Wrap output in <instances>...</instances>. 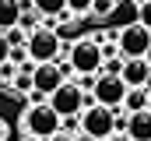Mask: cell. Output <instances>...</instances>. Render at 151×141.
<instances>
[{
	"label": "cell",
	"mask_w": 151,
	"mask_h": 141,
	"mask_svg": "<svg viewBox=\"0 0 151 141\" xmlns=\"http://www.w3.org/2000/svg\"><path fill=\"white\" fill-rule=\"evenodd\" d=\"M21 131L32 134V138H42V141H46L49 134L60 131V113L46 102V99H42V102H28L25 113H21Z\"/></svg>",
	"instance_id": "obj_1"
},
{
	"label": "cell",
	"mask_w": 151,
	"mask_h": 141,
	"mask_svg": "<svg viewBox=\"0 0 151 141\" xmlns=\"http://www.w3.org/2000/svg\"><path fill=\"white\" fill-rule=\"evenodd\" d=\"M67 60H70L74 74H99L102 70V46H99V39L81 35L77 42L67 46Z\"/></svg>",
	"instance_id": "obj_2"
},
{
	"label": "cell",
	"mask_w": 151,
	"mask_h": 141,
	"mask_svg": "<svg viewBox=\"0 0 151 141\" xmlns=\"http://www.w3.org/2000/svg\"><path fill=\"white\" fill-rule=\"evenodd\" d=\"M25 49H28V57H32L35 64H42V60H60L63 42H60V35H56V28H53V25H39V28H32V32H28Z\"/></svg>",
	"instance_id": "obj_3"
},
{
	"label": "cell",
	"mask_w": 151,
	"mask_h": 141,
	"mask_svg": "<svg viewBox=\"0 0 151 141\" xmlns=\"http://www.w3.org/2000/svg\"><path fill=\"white\" fill-rule=\"evenodd\" d=\"M81 131L91 134V138H99V141H106L116 131V109H109V106H102V102L84 106L81 109Z\"/></svg>",
	"instance_id": "obj_4"
},
{
	"label": "cell",
	"mask_w": 151,
	"mask_h": 141,
	"mask_svg": "<svg viewBox=\"0 0 151 141\" xmlns=\"http://www.w3.org/2000/svg\"><path fill=\"white\" fill-rule=\"evenodd\" d=\"M84 95H88V92H84L77 81L63 78V81H60V85L46 95V102L53 106L60 116H70V113H81V109H84Z\"/></svg>",
	"instance_id": "obj_5"
},
{
	"label": "cell",
	"mask_w": 151,
	"mask_h": 141,
	"mask_svg": "<svg viewBox=\"0 0 151 141\" xmlns=\"http://www.w3.org/2000/svg\"><path fill=\"white\" fill-rule=\"evenodd\" d=\"M116 46H119V57H144L151 46V28H144L141 21L123 25L116 32Z\"/></svg>",
	"instance_id": "obj_6"
},
{
	"label": "cell",
	"mask_w": 151,
	"mask_h": 141,
	"mask_svg": "<svg viewBox=\"0 0 151 141\" xmlns=\"http://www.w3.org/2000/svg\"><path fill=\"white\" fill-rule=\"evenodd\" d=\"M123 95H127V85H123V78L119 74H95V85H91V99L102 106H109V109H116V106L123 102Z\"/></svg>",
	"instance_id": "obj_7"
},
{
	"label": "cell",
	"mask_w": 151,
	"mask_h": 141,
	"mask_svg": "<svg viewBox=\"0 0 151 141\" xmlns=\"http://www.w3.org/2000/svg\"><path fill=\"white\" fill-rule=\"evenodd\" d=\"M60 81H63V70H60L56 60H42V64H35V70H32V88H35L39 95H49Z\"/></svg>",
	"instance_id": "obj_8"
},
{
	"label": "cell",
	"mask_w": 151,
	"mask_h": 141,
	"mask_svg": "<svg viewBox=\"0 0 151 141\" xmlns=\"http://www.w3.org/2000/svg\"><path fill=\"white\" fill-rule=\"evenodd\" d=\"M119 78H123L127 88H141V85H148V78H151V64L144 57H123Z\"/></svg>",
	"instance_id": "obj_9"
},
{
	"label": "cell",
	"mask_w": 151,
	"mask_h": 141,
	"mask_svg": "<svg viewBox=\"0 0 151 141\" xmlns=\"http://www.w3.org/2000/svg\"><path fill=\"white\" fill-rule=\"evenodd\" d=\"M127 134L134 141H151V106L137 109V113H127Z\"/></svg>",
	"instance_id": "obj_10"
},
{
	"label": "cell",
	"mask_w": 151,
	"mask_h": 141,
	"mask_svg": "<svg viewBox=\"0 0 151 141\" xmlns=\"http://www.w3.org/2000/svg\"><path fill=\"white\" fill-rule=\"evenodd\" d=\"M32 7H35L42 18H56V21H67V18H74V14L67 11V0H32Z\"/></svg>",
	"instance_id": "obj_11"
},
{
	"label": "cell",
	"mask_w": 151,
	"mask_h": 141,
	"mask_svg": "<svg viewBox=\"0 0 151 141\" xmlns=\"http://www.w3.org/2000/svg\"><path fill=\"white\" fill-rule=\"evenodd\" d=\"M148 106H151V92L141 85V88H127V95H123L119 109H127V113H137V109H148Z\"/></svg>",
	"instance_id": "obj_12"
},
{
	"label": "cell",
	"mask_w": 151,
	"mask_h": 141,
	"mask_svg": "<svg viewBox=\"0 0 151 141\" xmlns=\"http://www.w3.org/2000/svg\"><path fill=\"white\" fill-rule=\"evenodd\" d=\"M18 18H21V4L18 0H0V32L14 28Z\"/></svg>",
	"instance_id": "obj_13"
},
{
	"label": "cell",
	"mask_w": 151,
	"mask_h": 141,
	"mask_svg": "<svg viewBox=\"0 0 151 141\" xmlns=\"http://www.w3.org/2000/svg\"><path fill=\"white\" fill-rule=\"evenodd\" d=\"M109 18L119 21V28H123V25H134V21H137V4H134V0H116V7H113Z\"/></svg>",
	"instance_id": "obj_14"
},
{
	"label": "cell",
	"mask_w": 151,
	"mask_h": 141,
	"mask_svg": "<svg viewBox=\"0 0 151 141\" xmlns=\"http://www.w3.org/2000/svg\"><path fill=\"white\" fill-rule=\"evenodd\" d=\"M39 25H42V14H39L35 7H25V11H21V18H18V28L32 32V28H39Z\"/></svg>",
	"instance_id": "obj_15"
},
{
	"label": "cell",
	"mask_w": 151,
	"mask_h": 141,
	"mask_svg": "<svg viewBox=\"0 0 151 141\" xmlns=\"http://www.w3.org/2000/svg\"><path fill=\"white\" fill-rule=\"evenodd\" d=\"M116 0H91V18H109Z\"/></svg>",
	"instance_id": "obj_16"
},
{
	"label": "cell",
	"mask_w": 151,
	"mask_h": 141,
	"mask_svg": "<svg viewBox=\"0 0 151 141\" xmlns=\"http://www.w3.org/2000/svg\"><path fill=\"white\" fill-rule=\"evenodd\" d=\"M67 11L74 18H88L91 14V0H67Z\"/></svg>",
	"instance_id": "obj_17"
},
{
	"label": "cell",
	"mask_w": 151,
	"mask_h": 141,
	"mask_svg": "<svg viewBox=\"0 0 151 141\" xmlns=\"http://www.w3.org/2000/svg\"><path fill=\"white\" fill-rule=\"evenodd\" d=\"M7 42H11V46H25V39H28V32H25V28H18V25H14V28H7Z\"/></svg>",
	"instance_id": "obj_18"
},
{
	"label": "cell",
	"mask_w": 151,
	"mask_h": 141,
	"mask_svg": "<svg viewBox=\"0 0 151 141\" xmlns=\"http://www.w3.org/2000/svg\"><path fill=\"white\" fill-rule=\"evenodd\" d=\"M137 21H141L144 28H151V0H141V4H137Z\"/></svg>",
	"instance_id": "obj_19"
},
{
	"label": "cell",
	"mask_w": 151,
	"mask_h": 141,
	"mask_svg": "<svg viewBox=\"0 0 151 141\" xmlns=\"http://www.w3.org/2000/svg\"><path fill=\"white\" fill-rule=\"evenodd\" d=\"M14 74H18V64H11V60H4V64H0V81H4V88L11 85V78H14Z\"/></svg>",
	"instance_id": "obj_20"
},
{
	"label": "cell",
	"mask_w": 151,
	"mask_h": 141,
	"mask_svg": "<svg viewBox=\"0 0 151 141\" xmlns=\"http://www.w3.org/2000/svg\"><path fill=\"white\" fill-rule=\"evenodd\" d=\"M119 67H123L119 57H106V60H102V74H119Z\"/></svg>",
	"instance_id": "obj_21"
},
{
	"label": "cell",
	"mask_w": 151,
	"mask_h": 141,
	"mask_svg": "<svg viewBox=\"0 0 151 141\" xmlns=\"http://www.w3.org/2000/svg\"><path fill=\"white\" fill-rule=\"evenodd\" d=\"M7 57H11V42H7V35L0 32V64H4Z\"/></svg>",
	"instance_id": "obj_22"
},
{
	"label": "cell",
	"mask_w": 151,
	"mask_h": 141,
	"mask_svg": "<svg viewBox=\"0 0 151 141\" xmlns=\"http://www.w3.org/2000/svg\"><path fill=\"white\" fill-rule=\"evenodd\" d=\"M106 141H134V138H130L127 131H113V134H109V138H106Z\"/></svg>",
	"instance_id": "obj_23"
},
{
	"label": "cell",
	"mask_w": 151,
	"mask_h": 141,
	"mask_svg": "<svg viewBox=\"0 0 151 141\" xmlns=\"http://www.w3.org/2000/svg\"><path fill=\"white\" fill-rule=\"evenodd\" d=\"M46 141H74V138H70V134H63V131H56V134H49Z\"/></svg>",
	"instance_id": "obj_24"
},
{
	"label": "cell",
	"mask_w": 151,
	"mask_h": 141,
	"mask_svg": "<svg viewBox=\"0 0 151 141\" xmlns=\"http://www.w3.org/2000/svg\"><path fill=\"white\" fill-rule=\"evenodd\" d=\"M74 141H99V138H91V134H84V131H81V134H74Z\"/></svg>",
	"instance_id": "obj_25"
},
{
	"label": "cell",
	"mask_w": 151,
	"mask_h": 141,
	"mask_svg": "<svg viewBox=\"0 0 151 141\" xmlns=\"http://www.w3.org/2000/svg\"><path fill=\"white\" fill-rule=\"evenodd\" d=\"M4 134H7V124H4V120H0V138H4Z\"/></svg>",
	"instance_id": "obj_26"
},
{
	"label": "cell",
	"mask_w": 151,
	"mask_h": 141,
	"mask_svg": "<svg viewBox=\"0 0 151 141\" xmlns=\"http://www.w3.org/2000/svg\"><path fill=\"white\" fill-rule=\"evenodd\" d=\"M21 141H42V138H32V134H25V138H21Z\"/></svg>",
	"instance_id": "obj_27"
},
{
	"label": "cell",
	"mask_w": 151,
	"mask_h": 141,
	"mask_svg": "<svg viewBox=\"0 0 151 141\" xmlns=\"http://www.w3.org/2000/svg\"><path fill=\"white\" fill-rule=\"evenodd\" d=\"M144 60H148V64H151V46H148V53H144Z\"/></svg>",
	"instance_id": "obj_28"
},
{
	"label": "cell",
	"mask_w": 151,
	"mask_h": 141,
	"mask_svg": "<svg viewBox=\"0 0 151 141\" xmlns=\"http://www.w3.org/2000/svg\"><path fill=\"white\" fill-rule=\"evenodd\" d=\"M134 4H141V0H134Z\"/></svg>",
	"instance_id": "obj_29"
}]
</instances>
